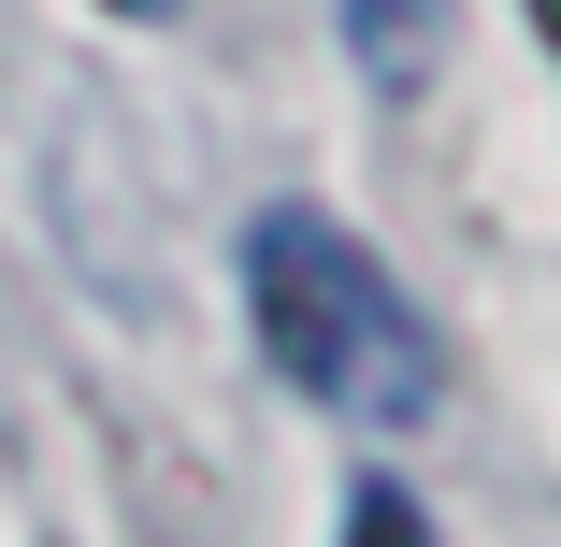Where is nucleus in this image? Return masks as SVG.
<instances>
[{
	"mask_svg": "<svg viewBox=\"0 0 561 547\" xmlns=\"http://www.w3.org/2000/svg\"><path fill=\"white\" fill-rule=\"evenodd\" d=\"M245 317H260V361L360 432H417L446 403V332L403 303V274L331 202H260L245 216Z\"/></svg>",
	"mask_w": 561,
	"mask_h": 547,
	"instance_id": "nucleus-1",
	"label": "nucleus"
},
{
	"mask_svg": "<svg viewBox=\"0 0 561 547\" xmlns=\"http://www.w3.org/2000/svg\"><path fill=\"white\" fill-rule=\"evenodd\" d=\"M346 15V44H360V72L403 101V87H432V58H446V0H331Z\"/></svg>",
	"mask_w": 561,
	"mask_h": 547,
	"instance_id": "nucleus-2",
	"label": "nucleus"
},
{
	"mask_svg": "<svg viewBox=\"0 0 561 547\" xmlns=\"http://www.w3.org/2000/svg\"><path fill=\"white\" fill-rule=\"evenodd\" d=\"M346 547H432L417 490H403V476H360V490H346Z\"/></svg>",
	"mask_w": 561,
	"mask_h": 547,
	"instance_id": "nucleus-3",
	"label": "nucleus"
},
{
	"mask_svg": "<svg viewBox=\"0 0 561 547\" xmlns=\"http://www.w3.org/2000/svg\"><path fill=\"white\" fill-rule=\"evenodd\" d=\"M533 30H547V44H561V0H533Z\"/></svg>",
	"mask_w": 561,
	"mask_h": 547,
	"instance_id": "nucleus-4",
	"label": "nucleus"
},
{
	"mask_svg": "<svg viewBox=\"0 0 561 547\" xmlns=\"http://www.w3.org/2000/svg\"><path fill=\"white\" fill-rule=\"evenodd\" d=\"M116 15H173V0H116Z\"/></svg>",
	"mask_w": 561,
	"mask_h": 547,
	"instance_id": "nucleus-5",
	"label": "nucleus"
}]
</instances>
